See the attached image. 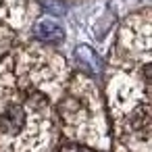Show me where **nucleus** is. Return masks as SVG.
<instances>
[{
    "instance_id": "f03ea898",
    "label": "nucleus",
    "mask_w": 152,
    "mask_h": 152,
    "mask_svg": "<svg viewBox=\"0 0 152 152\" xmlns=\"http://www.w3.org/2000/svg\"><path fill=\"white\" fill-rule=\"evenodd\" d=\"M58 152H96V150H92V148H88V146H83V144L65 142V144L58 148Z\"/></svg>"
},
{
    "instance_id": "f257e3e1",
    "label": "nucleus",
    "mask_w": 152,
    "mask_h": 152,
    "mask_svg": "<svg viewBox=\"0 0 152 152\" xmlns=\"http://www.w3.org/2000/svg\"><path fill=\"white\" fill-rule=\"evenodd\" d=\"M27 125V113L21 104H7L2 110H0V131L7 135H17L25 129Z\"/></svg>"
}]
</instances>
